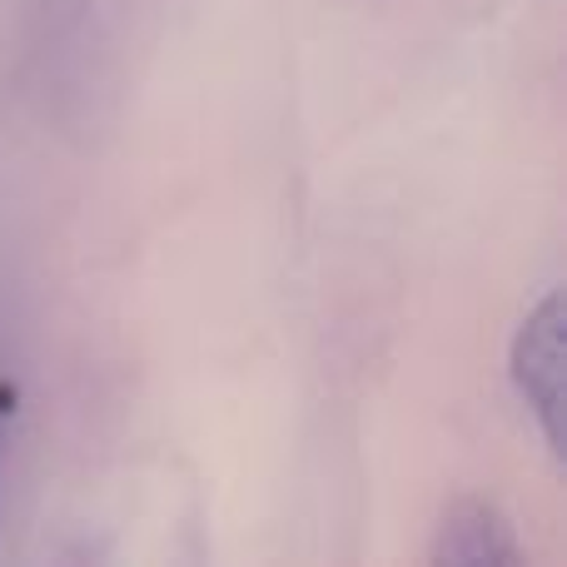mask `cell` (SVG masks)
Returning a JSON list of instances; mask_svg holds the SVG:
<instances>
[{
	"label": "cell",
	"instance_id": "obj_1",
	"mask_svg": "<svg viewBox=\"0 0 567 567\" xmlns=\"http://www.w3.org/2000/svg\"><path fill=\"white\" fill-rule=\"evenodd\" d=\"M513 383L523 403L538 413L548 443H558V409H563V299L558 289L543 293L538 309L518 323L513 339Z\"/></svg>",
	"mask_w": 567,
	"mask_h": 567
},
{
	"label": "cell",
	"instance_id": "obj_2",
	"mask_svg": "<svg viewBox=\"0 0 567 567\" xmlns=\"http://www.w3.org/2000/svg\"><path fill=\"white\" fill-rule=\"evenodd\" d=\"M433 558L439 563H513L518 558V543H513V528L503 523V513L493 503L463 498L443 513Z\"/></svg>",
	"mask_w": 567,
	"mask_h": 567
}]
</instances>
